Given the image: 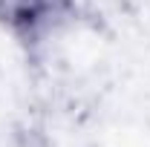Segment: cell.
I'll return each instance as SVG.
<instances>
[{
	"label": "cell",
	"mask_w": 150,
	"mask_h": 147,
	"mask_svg": "<svg viewBox=\"0 0 150 147\" xmlns=\"http://www.w3.org/2000/svg\"><path fill=\"white\" fill-rule=\"evenodd\" d=\"M75 0H0V26L26 49L52 40L75 20Z\"/></svg>",
	"instance_id": "obj_1"
}]
</instances>
